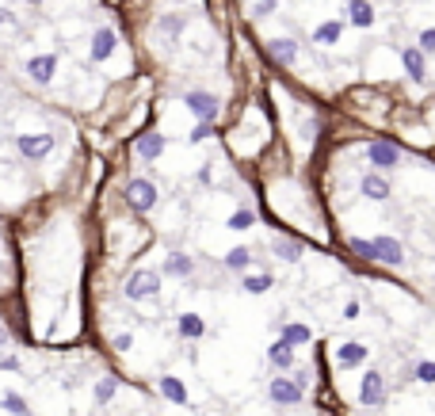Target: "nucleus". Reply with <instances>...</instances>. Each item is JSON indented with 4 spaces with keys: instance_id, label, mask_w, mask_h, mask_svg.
I'll return each mask as SVG.
<instances>
[{
    "instance_id": "nucleus-23",
    "label": "nucleus",
    "mask_w": 435,
    "mask_h": 416,
    "mask_svg": "<svg viewBox=\"0 0 435 416\" xmlns=\"http://www.w3.org/2000/svg\"><path fill=\"white\" fill-rule=\"evenodd\" d=\"M180 333H184V336H191V340H199V336L206 333L203 317H195V313H184V317H180Z\"/></svg>"
},
{
    "instance_id": "nucleus-1",
    "label": "nucleus",
    "mask_w": 435,
    "mask_h": 416,
    "mask_svg": "<svg viewBox=\"0 0 435 416\" xmlns=\"http://www.w3.org/2000/svg\"><path fill=\"white\" fill-rule=\"evenodd\" d=\"M122 294H126L130 302L157 298V294H161V275H157V271H134V275L122 283Z\"/></svg>"
},
{
    "instance_id": "nucleus-3",
    "label": "nucleus",
    "mask_w": 435,
    "mask_h": 416,
    "mask_svg": "<svg viewBox=\"0 0 435 416\" xmlns=\"http://www.w3.org/2000/svg\"><path fill=\"white\" fill-rule=\"evenodd\" d=\"M184 103H187V111H191L199 123H214L218 111H221V100L214 92H187Z\"/></svg>"
},
{
    "instance_id": "nucleus-32",
    "label": "nucleus",
    "mask_w": 435,
    "mask_h": 416,
    "mask_svg": "<svg viewBox=\"0 0 435 416\" xmlns=\"http://www.w3.org/2000/svg\"><path fill=\"white\" fill-rule=\"evenodd\" d=\"M161 31H169V35L176 39V35H180V19H176V16H169V19H161ZM169 39V42H172Z\"/></svg>"
},
{
    "instance_id": "nucleus-37",
    "label": "nucleus",
    "mask_w": 435,
    "mask_h": 416,
    "mask_svg": "<svg viewBox=\"0 0 435 416\" xmlns=\"http://www.w3.org/2000/svg\"><path fill=\"white\" fill-rule=\"evenodd\" d=\"M0 24H12V12H8V8H0Z\"/></svg>"
},
{
    "instance_id": "nucleus-19",
    "label": "nucleus",
    "mask_w": 435,
    "mask_h": 416,
    "mask_svg": "<svg viewBox=\"0 0 435 416\" xmlns=\"http://www.w3.org/2000/svg\"><path fill=\"white\" fill-rule=\"evenodd\" d=\"M348 19L355 27H371L374 24V8L366 4V0H351V4H348Z\"/></svg>"
},
{
    "instance_id": "nucleus-11",
    "label": "nucleus",
    "mask_w": 435,
    "mask_h": 416,
    "mask_svg": "<svg viewBox=\"0 0 435 416\" xmlns=\"http://www.w3.org/2000/svg\"><path fill=\"white\" fill-rule=\"evenodd\" d=\"M115 31H111V27H99L96 31V39H92V61H107L111 58V54H115Z\"/></svg>"
},
{
    "instance_id": "nucleus-24",
    "label": "nucleus",
    "mask_w": 435,
    "mask_h": 416,
    "mask_svg": "<svg viewBox=\"0 0 435 416\" xmlns=\"http://www.w3.org/2000/svg\"><path fill=\"white\" fill-rule=\"evenodd\" d=\"M283 340L290 344V347H298V344H309V328L306 325H283Z\"/></svg>"
},
{
    "instance_id": "nucleus-36",
    "label": "nucleus",
    "mask_w": 435,
    "mask_h": 416,
    "mask_svg": "<svg viewBox=\"0 0 435 416\" xmlns=\"http://www.w3.org/2000/svg\"><path fill=\"white\" fill-rule=\"evenodd\" d=\"M344 317H348V321H355V317H359V302H348V310H344Z\"/></svg>"
},
{
    "instance_id": "nucleus-26",
    "label": "nucleus",
    "mask_w": 435,
    "mask_h": 416,
    "mask_svg": "<svg viewBox=\"0 0 435 416\" xmlns=\"http://www.w3.org/2000/svg\"><path fill=\"white\" fill-rule=\"evenodd\" d=\"M249 264H252V253H249V248H233V253L226 256V268H229V271H244Z\"/></svg>"
},
{
    "instance_id": "nucleus-15",
    "label": "nucleus",
    "mask_w": 435,
    "mask_h": 416,
    "mask_svg": "<svg viewBox=\"0 0 435 416\" xmlns=\"http://www.w3.org/2000/svg\"><path fill=\"white\" fill-rule=\"evenodd\" d=\"M195 271V260L184 256V253H172L169 260H164V275H176V279H187Z\"/></svg>"
},
{
    "instance_id": "nucleus-30",
    "label": "nucleus",
    "mask_w": 435,
    "mask_h": 416,
    "mask_svg": "<svg viewBox=\"0 0 435 416\" xmlns=\"http://www.w3.org/2000/svg\"><path fill=\"white\" fill-rule=\"evenodd\" d=\"M111 347H115V352H130V347H134V336H130V333H119L115 340H111Z\"/></svg>"
},
{
    "instance_id": "nucleus-5",
    "label": "nucleus",
    "mask_w": 435,
    "mask_h": 416,
    "mask_svg": "<svg viewBox=\"0 0 435 416\" xmlns=\"http://www.w3.org/2000/svg\"><path fill=\"white\" fill-rule=\"evenodd\" d=\"M359 405L366 409H378V405H386V378L371 370V375H363V386H359Z\"/></svg>"
},
{
    "instance_id": "nucleus-22",
    "label": "nucleus",
    "mask_w": 435,
    "mask_h": 416,
    "mask_svg": "<svg viewBox=\"0 0 435 416\" xmlns=\"http://www.w3.org/2000/svg\"><path fill=\"white\" fill-rule=\"evenodd\" d=\"M115 390H119V378L115 375H104L96 382V405H107L111 397H115Z\"/></svg>"
},
{
    "instance_id": "nucleus-8",
    "label": "nucleus",
    "mask_w": 435,
    "mask_h": 416,
    "mask_svg": "<svg viewBox=\"0 0 435 416\" xmlns=\"http://www.w3.org/2000/svg\"><path fill=\"white\" fill-rule=\"evenodd\" d=\"M267 393H271L275 405H302V386H298L294 378H271V386H267Z\"/></svg>"
},
{
    "instance_id": "nucleus-7",
    "label": "nucleus",
    "mask_w": 435,
    "mask_h": 416,
    "mask_svg": "<svg viewBox=\"0 0 435 416\" xmlns=\"http://www.w3.org/2000/svg\"><path fill=\"white\" fill-rule=\"evenodd\" d=\"M366 161H371L374 168H397L401 149L394 146V141H371V146H366Z\"/></svg>"
},
{
    "instance_id": "nucleus-38",
    "label": "nucleus",
    "mask_w": 435,
    "mask_h": 416,
    "mask_svg": "<svg viewBox=\"0 0 435 416\" xmlns=\"http://www.w3.org/2000/svg\"><path fill=\"white\" fill-rule=\"evenodd\" d=\"M0 344H8V333H4V328H0Z\"/></svg>"
},
{
    "instance_id": "nucleus-21",
    "label": "nucleus",
    "mask_w": 435,
    "mask_h": 416,
    "mask_svg": "<svg viewBox=\"0 0 435 416\" xmlns=\"http://www.w3.org/2000/svg\"><path fill=\"white\" fill-rule=\"evenodd\" d=\"M267 359H271L275 367H290V363H294V347H290V344L283 340V336H279V340H275L271 347H267Z\"/></svg>"
},
{
    "instance_id": "nucleus-2",
    "label": "nucleus",
    "mask_w": 435,
    "mask_h": 416,
    "mask_svg": "<svg viewBox=\"0 0 435 416\" xmlns=\"http://www.w3.org/2000/svg\"><path fill=\"white\" fill-rule=\"evenodd\" d=\"M371 264H386V268H401L405 264V248L397 237H371Z\"/></svg>"
},
{
    "instance_id": "nucleus-16",
    "label": "nucleus",
    "mask_w": 435,
    "mask_h": 416,
    "mask_svg": "<svg viewBox=\"0 0 435 416\" xmlns=\"http://www.w3.org/2000/svg\"><path fill=\"white\" fill-rule=\"evenodd\" d=\"M366 359V344H340L336 347V363L340 367H359Z\"/></svg>"
},
{
    "instance_id": "nucleus-27",
    "label": "nucleus",
    "mask_w": 435,
    "mask_h": 416,
    "mask_svg": "<svg viewBox=\"0 0 435 416\" xmlns=\"http://www.w3.org/2000/svg\"><path fill=\"white\" fill-rule=\"evenodd\" d=\"M0 405H4V409L12 412V416H31V409H27V401L19 397V393H4V397H0Z\"/></svg>"
},
{
    "instance_id": "nucleus-6",
    "label": "nucleus",
    "mask_w": 435,
    "mask_h": 416,
    "mask_svg": "<svg viewBox=\"0 0 435 416\" xmlns=\"http://www.w3.org/2000/svg\"><path fill=\"white\" fill-rule=\"evenodd\" d=\"M16 149L24 153V161H42V157H50L54 138L50 134H24V138H16Z\"/></svg>"
},
{
    "instance_id": "nucleus-18",
    "label": "nucleus",
    "mask_w": 435,
    "mask_h": 416,
    "mask_svg": "<svg viewBox=\"0 0 435 416\" xmlns=\"http://www.w3.org/2000/svg\"><path fill=\"white\" fill-rule=\"evenodd\" d=\"M340 35H344V24L340 19H329V24H321L314 31V42L317 46H332V42H340Z\"/></svg>"
},
{
    "instance_id": "nucleus-29",
    "label": "nucleus",
    "mask_w": 435,
    "mask_h": 416,
    "mask_svg": "<svg viewBox=\"0 0 435 416\" xmlns=\"http://www.w3.org/2000/svg\"><path fill=\"white\" fill-rule=\"evenodd\" d=\"M420 50H424V54H435V27L420 31Z\"/></svg>"
},
{
    "instance_id": "nucleus-13",
    "label": "nucleus",
    "mask_w": 435,
    "mask_h": 416,
    "mask_svg": "<svg viewBox=\"0 0 435 416\" xmlns=\"http://www.w3.org/2000/svg\"><path fill=\"white\" fill-rule=\"evenodd\" d=\"M359 191L366 195V199H374V203H386V199H389V180L374 176V172H366L363 183H359Z\"/></svg>"
},
{
    "instance_id": "nucleus-25",
    "label": "nucleus",
    "mask_w": 435,
    "mask_h": 416,
    "mask_svg": "<svg viewBox=\"0 0 435 416\" xmlns=\"http://www.w3.org/2000/svg\"><path fill=\"white\" fill-rule=\"evenodd\" d=\"M271 275H244V283H241V287L244 290H249V294H267V290H271Z\"/></svg>"
},
{
    "instance_id": "nucleus-14",
    "label": "nucleus",
    "mask_w": 435,
    "mask_h": 416,
    "mask_svg": "<svg viewBox=\"0 0 435 416\" xmlns=\"http://www.w3.org/2000/svg\"><path fill=\"white\" fill-rule=\"evenodd\" d=\"M401 65H405L409 81H424V50H420V46L401 50Z\"/></svg>"
},
{
    "instance_id": "nucleus-31",
    "label": "nucleus",
    "mask_w": 435,
    "mask_h": 416,
    "mask_svg": "<svg viewBox=\"0 0 435 416\" xmlns=\"http://www.w3.org/2000/svg\"><path fill=\"white\" fill-rule=\"evenodd\" d=\"M210 134H214V126H210V123H199L191 134H187V141H203V138H210Z\"/></svg>"
},
{
    "instance_id": "nucleus-4",
    "label": "nucleus",
    "mask_w": 435,
    "mask_h": 416,
    "mask_svg": "<svg viewBox=\"0 0 435 416\" xmlns=\"http://www.w3.org/2000/svg\"><path fill=\"white\" fill-rule=\"evenodd\" d=\"M126 206H134V210H153L157 206V188H153L149 180H130L126 183Z\"/></svg>"
},
{
    "instance_id": "nucleus-9",
    "label": "nucleus",
    "mask_w": 435,
    "mask_h": 416,
    "mask_svg": "<svg viewBox=\"0 0 435 416\" xmlns=\"http://www.w3.org/2000/svg\"><path fill=\"white\" fill-rule=\"evenodd\" d=\"M134 153H138L141 161H157L164 153V134H157V130H145V134H138V141H134Z\"/></svg>"
},
{
    "instance_id": "nucleus-28",
    "label": "nucleus",
    "mask_w": 435,
    "mask_h": 416,
    "mask_svg": "<svg viewBox=\"0 0 435 416\" xmlns=\"http://www.w3.org/2000/svg\"><path fill=\"white\" fill-rule=\"evenodd\" d=\"M256 225V214L252 210H237L229 218V229H237V233H244V229H252Z\"/></svg>"
},
{
    "instance_id": "nucleus-33",
    "label": "nucleus",
    "mask_w": 435,
    "mask_h": 416,
    "mask_svg": "<svg viewBox=\"0 0 435 416\" xmlns=\"http://www.w3.org/2000/svg\"><path fill=\"white\" fill-rule=\"evenodd\" d=\"M416 378L420 382H435V363H420L416 367Z\"/></svg>"
},
{
    "instance_id": "nucleus-12",
    "label": "nucleus",
    "mask_w": 435,
    "mask_h": 416,
    "mask_svg": "<svg viewBox=\"0 0 435 416\" xmlns=\"http://www.w3.org/2000/svg\"><path fill=\"white\" fill-rule=\"evenodd\" d=\"M267 54H271L279 65H294V61H298L294 39H271V42H267Z\"/></svg>"
},
{
    "instance_id": "nucleus-35",
    "label": "nucleus",
    "mask_w": 435,
    "mask_h": 416,
    "mask_svg": "<svg viewBox=\"0 0 435 416\" xmlns=\"http://www.w3.org/2000/svg\"><path fill=\"white\" fill-rule=\"evenodd\" d=\"M16 367H19L16 355H4V359H0V370H16Z\"/></svg>"
},
{
    "instance_id": "nucleus-20",
    "label": "nucleus",
    "mask_w": 435,
    "mask_h": 416,
    "mask_svg": "<svg viewBox=\"0 0 435 416\" xmlns=\"http://www.w3.org/2000/svg\"><path fill=\"white\" fill-rule=\"evenodd\" d=\"M275 256L286 260V264H298V260H302V245L290 240V237H275Z\"/></svg>"
},
{
    "instance_id": "nucleus-17",
    "label": "nucleus",
    "mask_w": 435,
    "mask_h": 416,
    "mask_svg": "<svg viewBox=\"0 0 435 416\" xmlns=\"http://www.w3.org/2000/svg\"><path fill=\"white\" fill-rule=\"evenodd\" d=\"M161 393H164L172 405H187V386H184L176 375H164V378H161Z\"/></svg>"
},
{
    "instance_id": "nucleus-34",
    "label": "nucleus",
    "mask_w": 435,
    "mask_h": 416,
    "mask_svg": "<svg viewBox=\"0 0 435 416\" xmlns=\"http://www.w3.org/2000/svg\"><path fill=\"white\" fill-rule=\"evenodd\" d=\"M275 12V0H260V4H256V16H271Z\"/></svg>"
},
{
    "instance_id": "nucleus-10",
    "label": "nucleus",
    "mask_w": 435,
    "mask_h": 416,
    "mask_svg": "<svg viewBox=\"0 0 435 416\" xmlns=\"http://www.w3.org/2000/svg\"><path fill=\"white\" fill-rule=\"evenodd\" d=\"M54 69H58V58H54V54H39V58L27 61V76L35 84H50L54 81Z\"/></svg>"
},
{
    "instance_id": "nucleus-39",
    "label": "nucleus",
    "mask_w": 435,
    "mask_h": 416,
    "mask_svg": "<svg viewBox=\"0 0 435 416\" xmlns=\"http://www.w3.org/2000/svg\"><path fill=\"white\" fill-rule=\"evenodd\" d=\"M31 4H42V0H31Z\"/></svg>"
}]
</instances>
